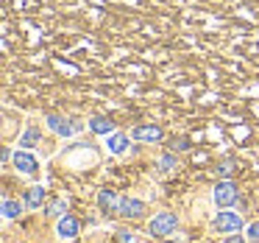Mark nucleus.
Returning <instances> with one entry per match:
<instances>
[{
    "label": "nucleus",
    "instance_id": "nucleus-1",
    "mask_svg": "<svg viewBox=\"0 0 259 243\" xmlns=\"http://www.w3.org/2000/svg\"><path fill=\"white\" fill-rule=\"evenodd\" d=\"M176 226H179L176 213H156L151 218V224H148V232H151L153 237H167L176 232Z\"/></svg>",
    "mask_w": 259,
    "mask_h": 243
},
{
    "label": "nucleus",
    "instance_id": "nucleus-2",
    "mask_svg": "<svg viewBox=\"0 0 259 243\" xmlns=\"http://www.w3.org/2000/svg\"><path fill=\"white\" fill-rule=\"evenodd\" d=\"M237 198H240V190H237L234 182L220 179L218 185H214V204H218L220 210H229L231 204H237Z\"/></svg>",
    "mask_w": 259,
    "mask_h": 243
},
{
    "label": "nucleus",
    "instance_id": "nucleus-3",
    "mask_svg": "<svg viewBox=\"0 0 259 243\" xmlns=\"http://www.w3.org/2000/svg\"><path fill=\"white\" fill-rule=\"evenodd\" d=\"M242 226V218L240 213H231V210H220L214 215V229L218 232H237Z\"/></svg>",
    "mask_w": 259,
    "mask_h": 243
},
{
    "label": "nucleus",
    "instance_id": "nucleus-4",
    "mask_svg": "<svg viewBox=\"0 0 259 243\" xmlns=\"http://www.w3.org/2000/svg\"><path fill=\"white\" fill-rule=\"evenodd\" d=\"M48 126H51L56 134L70 137V134H75V131H81V126H84V123H78V120H67V118H59V115H48Z\"/></svg>",
    "mask_w": 259,
    "mask_h": 243
},
{
    "label": "nucleus",
    "instance_id": "nucleus-5",
    "mask_svg": "<svg viewBox=\"0 0 259 243\" xmlns=\"http://www.w3.org/2000/svg\"><path fill=\"white\" fill-rule=\"evenodd\" d=\"M12 162H14V168H17L20 173H34V170L39 168V162H36V157H34V154H28L25 148H20V151H14Z\"/></svg>",
    "mask_w": 259,
    "mask_h": 243
},
{
    "label": "nucleus",
    "instance_id": "nucleus-6",
    "mask_svg": "<svg viewBox=\"0 0 259 243\" xmlns=\"http://www.w3.org/2000/svg\"><path fill=\"white\" fill-rule=\"evenodd\" d=\"M162 137H164L162 126H137L134 129V140L140 143H159Z\"/></svg>",
    "mask_w": 259,
    "mask_h": 243
},
{
    "label": "nucleus",
    "instance_id": "nucleus-7",
    "mask_svg": "<svg viewBox=\"0 0 259 243\" xmlns=\"http://www.w3.org/2000/svg\"><path fill=\"white\" fill-rule=\"evenodd\" d=\"M117 213L123 215V218H140V215L145 213V204L137 201V198H120Z\"/></svg>",
    "mask_w": 259,
    "mask_h": 243
},
{
    "label": "nucleus",
    "instance_id": "nucleus-8",
    "mask_svg": "<svg viewBox=\"0 0 259 243\" xmlns=\"http://www.w3.org/2000/svg\"><path fill=\"white\" fill-rule=\"evenodd\" d=\"M56 232H59V237H64V240H73V237L78 235V221H75L73 215H64V218H59Z\"/></svg>",
    "mask_w": 259,
    "mask_h": 243
},
{
    "label": "nucleus",
    "instance_id": "nucleus-9",
    "mask_svg": "<svg viewBox=\"0 0 259 243\" xmlns=\"http://www.w3.org/2000/svg\"><path fill=\"white\" fill-rule=\"evenodd\" d=\"M23 204L28 210H36L45 204V187H28V190L23 193Z\"/></svg>",
    "mask_w": 259,
    "mask_h": 243
},
{
    "label": "nucleus",
    "instance_id": "nucleus-10",
    "mask_svg": "<svg viewBox=\"0 0 259 243\" xmlns=\"http://www.w3.org/2000/svg\"><path fill=\"white\" fill-rule=\"evenodd\" d=\"M98 204H101V210H103V213H106V215L117 213V207H120L117 196H114L112 190H101V193H98Z\"/></svg>",
    "mask_w": 259,
    "mask_h": 243
},
{
    "label": "nucleus",
    "instance_id": "nucleus-11",
    "mask_svg": "<svg viewBox=\"0 0 259 243\" xmlns=\"http://www.w3.org/2000/svg\"><path fill=\"white\" fill-rule=\"evenodd\" d=\"M90 129L95 131V134H112V131H114V123H112V118L95 115V118L90 120Z\"/></svg>",
    "mask_w": 259,
    "mask_h": 243
},
{
    "label": "nucleus",
    "instance_id": "nucleus-12",
    "mask_svg": "<svg viewBox=\"0 0 259 243\" xmlns=\"http://www.w3.org/2000/svg\"><path fill=\"white\" fill-rule=\"evenodd\" d=\"M106 146H109L112 154H125V148H128V137L125 134H109Z\"/></svg>",
    "mask_w": 259,
    "mask_h": 243
},
{
    "label": "nucleus",
    "instance_id": "nucleus-13",
    "mask_svg": "<svg viewBox=\"0 0 259 243\" xmlns=\"http://www.w3.org/2000/svg\"><path fill=\"white\" fill-rule=\"evenodd\" d=\"M36 143H39V129H36V126H28V129L23 131V137H20V146L28 151V148L36 146Z\"/></svg>",
    "mask_w": 259,
    "mask_h": 243
},
{
    "label": "nucleus",
    "instance_id": "nucleus-14",
    "mask_svg": "<svg viewBox=\"0 0 259 243\" xmlns=\"http://www.w3.org/2000/svg\"><path fill=\"white\" fill-rule=\"evenodd\" d=\"M3 215L6 218H20L23 215V204L14 201V198H3Z\"/></svg>",
    "mask_w": 259,
    "mask_h": 243
},
{
    "label": "nucleus",
    "instance_id": "nucleus-15",
    "mask_svg": "<svg viewBox=\"0 0 259 243\" xmlns=\"http://www.w3.org/2000/svg\"><path fill=\"white\" fill-rule=\"evenodd\" d=\"M48 215H53V218H64V215H67V204L64 201H51L48 204Z\"/></svg>",
    "mask_w": 259,
    "mask_h": 243
},
{
    "label": "nucleus",
    "instance_id": "nucleus-16",
    "mask_svg": "<svg viewBox=\"0 0 259 243\" xmlns=\"http://www.w3.org/2000/svg\"><path fill=\"white\" fill-rule=\"evenodd\" d=\"M245 235H248V240H251V243H259V221H253V224H248Z\"/></svg>",
    "mask_w": 259,
    "mask_h": 243
},
{
    "label": "nucleus",
    "instance_id": "nucleus-17",
    "mask_svg": "<svg viewBox=\"0 0 259 243\" xmlns=\"http://www.w3.org/2000/svg\"><path fill=\"white\" fill-rule=\"evenodd\" d=\"M159 168H162V170H173L176 168V157H173V154H164V157L159 159Z\"/></svg>",
    "mask_w": 259,
    "mask_h": 243
},
{
    "label": "nucleus",
    "instance_id": "nucleus-18",
    "mask_svg": "<svg viewBox=\"0 0 259 243\" xmlns=\"http://www.w3.org/2000/svg\"><path fill=\"white\" fill-rule=\"evenodd\" d=\"M231 170H234V162H231V159H226V162H223V165H220V168H218L220 179H226V176H229Z\"/></svg>",
    "mask_w": 259,
    "mask_h": 243
},
{
    "label": "nucleus",
    "instance_id": "nucleus-19",
    "mask_svg": "<svg viewBox=\"0 0 259 243\" xmlns=\"http://www.w3.org/2000/svg\"><path fill=\"white\" fill-rule=\"evenodd\" d=\"M170 148H176V151H187V148H190V140H184V137H181V140H173Z\"/></svg>",
    "mask_w": 259,
    "mask_h": 243
},
{
    "label": "nucleus",
    "instance_id": "nucleus-20",
    "mask_svg": "<svg viewBox=\"0 0 259 243\" xmlns=\"http://www.w3.org/2000/svg\"><path fill=\"white\" fill-rule=\"evenodd\" d=\"M114 235H117V243H128L131 240V232L128 229H117Z\"/></svg>",
    "mask_w": 259,
    "mask_h": 243
},
{
    "label": "nucleus",
    "instance_id": "nucleus-21",
    "mask_svg": "<svg viewBox=\"0 0 259 243\" xmlns=\"http://www.w3.org/2000/svg\"><path fill=\"white\" fill-rule=\"evenodd\" d=\"M226 243H248V240L242 235H229V237H226Z\"/></svg>",
    "mask_w": 259,
    "mask_h": 243
},
{
    "label": "nucleus",
    "instance_id": "nucleus-22",
    "mask_svg": "<svg viewBox=\"0 0 259 243\" xmlns=\"http://www.w3.org/2000/svg\"><path fill=\"white\" fill-rule=\"evenodd\" d=\"M142 243H148V240H142Z\"/></svg>",
    "mask_w": 259,
    "mask_h": 243
}]
</instances>
